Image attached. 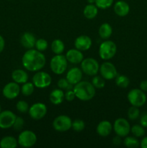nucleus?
I'll list each match as a JSON object with an SVG mask.
<instances>
[{"label":"nucleus","mask_w":147,"mask_h":148,"mask_svg":"<svg viewBox=\"0 0 147 148\" xmlns=\"http://www.w3.org/2000/svg\"><path fill=\"white\" fill-rule=\"evenodd\" d=\"M71 128L73 129L74 131L76 132H82L85 128V123L83 120L76 119L74 121H72Z\"/></svg>","instance_id":"obj_33"},{"label":"nucleus","mask_w":147,"mask_h":148,"mask_svg":"<svg viewBox=\"0 0 147 148\" xmlns=\"http://www.w3.org/2000/svg\"><path fill=\"white\" fill-rule=\"evenodd\" d=\"M0 92H1V90H0Z\"/></svg>","instance_id":"obj_47"},{"label":"nucleus","mask_w":147,"mask_h":148,"mask_svg":"<svg viewBox=\"0 0 147 148\" xmlns=\"http://www.w3.org/2000/svg\"><path fill=\"white\" fill-rule=\"evenodd\" d=\"M83 14L86 19L89 20L94 19L98 14L97 7L95 4H88L84 8Z\"/></svg>","instance_id":"obj_24"},{"label":"nucleus","mask_w":147,"mask_h":148,"mask_svg":"<svg viewBox=\"0 0 147 148\" xmlns=\"http://www.w3.org/2000/svg\"><path fill=\"white\" fill-rule=\"evenodd\" d=\"M115 79V84L117 86L120 87L122 88H128L130 84V79L125 75H117Z\"/></svg>","instance_id":"obj_28"},{"label":"nucleus","mask_w":147,"mask_h":148,"mask_svg":"<svg viewBox=\"0 0 147 148\" xmlns=\"http://www.w3.org/2000/svg\"><path fill=\"white\" fill-rule=\"evenodd\" d=\"M140 124L144 127L147 128V114H144L140 118Z\"/></svg>","instance_id":"obj_40"},{"label":"nucleus","mask_w":147,"mask_h":148,"mask_svg":"<svg viewBox=\"0 0 147 148\" xmlns=\"http://www.w3.org/2000/svg\"><path fill=\"white\" fill-rule=\"evenodd\" d=\"M24 119H23L22 117L20 116H17L16 118L15 121H14V124H13L12 127L15 131H21L22 130L23 127H24Z\"/></svg>","instance_id":"obj_38"},{"label":"nucleus","mask_w":147,"mask_h":148,"mask_svg":"<svg viewBox=\"0 0 147 148\" xmlns=\"http://www.w3.org/2000/svg\"><path fill=\"white\" fill-rule=\"evenodd\" d=\"M81 68L84 73L89 76H95L99 69V65L97 61L93 58H86L81 62Z\"/></svg>","instance_id":"obj_7"},{"label":"nucleus","mask_w":147,"mask_h":148,"mask_svg":"<svg viewBox=\"0 0 147 148\" xmlns=\"http://www.w3.org/2000/svg\"><path fill=\"white\" fill-rule=\"evenodd\" d=\"M17 116L11 111H3L0 112V128L3 130L12 127Z\"/></svg>","instance_id":"obj_13"},{"label":"nucleus","mask_w":147,"mask_h":148,"mask_svg":"<svg viewBox=\"0 0 147 148\" xmlns=\"http://www.w3.org/2000/svg\"><path fill=\"white\" fill-rule=\"evenodd\" d=\"M140 116V110L138 107L132 106L130 107L128 110V118L131 121H135Z\"/></svg>","instance_id":"obj_31"},{"label":"nucleus","mask_w":147,"mask_h":148,"mask_svg":"<svg viewBox=\"0 0 147 148\" xmlns=\"http://www.w3.org/2000/svg\"><path fill=\"white\" fill-rule=\"evenodd\" d=\"M20 93V87L18 83L15 82H10L5 85L3 88L2 94L4 98L9 100H12L17 98Z\"/></svg>","instance_id":"obj_14"},{"label":"nucleus","mask_w":147,"mask_h":148,"mask_svg":"<svg viewBox=\"0 0 147 148\" xmlns=\"http://www.w3.org/2000/svg\"><path fill=\"white\" fill-rule=\"evenodd\" d=\"M17 140L12 136H6L0 140L1 148H15L17 147Z\"/></svg>","instance_id":"obj_23"},{"label":"nucleus","mask_w":147,"mask_h":148,"mask_svg":"<svg viewBox=\"0 0 147 148\" xmlns=\"http://www.w3.org/2000/svg\"><path fill=\"white\" fill-rule=\"evenodd\" d=\"M18 145L22 147H31L37 142V136L30 130H24L20 133L17 138Z\"/></svg>","instance_id":"obj_6"},{"label":"nucleus","mask_w":147,"mask_h":148,"mask_svg":"<svg viewBox=\"0 0 147 148\" xmlns=\"http://www.w3.org/2000/svg\"><path fill=\"white\" fill-rule=\"evenodd\" d=\"M65 93L61 89H55L50 92V96H49V99L51 103L53 105H60L61 103L63 102V100L65 99L64 98Z\"/></svg>","instance_id":"obj_22"},{"label":"nucleus","mask_w":147,"mask_h":148,"mask_svg":"<svg viewBox=\"0 0 147 148\" xmlns=\"http://www.w3.org/2000/svg\"><path fill=\"white\" fill-rule=\"evenodd\" d=\"M9 1H11V0H9Z\"/></svg>","instance_id":"obj_48"},{"label":"nucleus","mask_w":147,"mask_h":148,"mask_svg":"<svg viewBox=\"0 0 147 148\" xmlns=\"http://www.w3.org/2000/svg\"><path fill=\"white\" fill-rule=\"evenodd\" d=\"M96 88L91 82L87 81H80L74 85L73 90L76 98L82 101H88L92 100L96 94Z\"/></svg>","instance_id":"obj_2"},{"label":"nucleus","mask_w":147,"mask_h":148,"mask_svg":"<svg viewBox=\"0 0 147 148\" xmlns=\"http://www.w3.org/2000/svg\"><path fill=\"white\" fill-rule=\"evenodd\" d=\"M113 129V126L112 125L110 121L104 120V121H100L98 124L97 127V132L101 137H108L110 133L112 132V130Z\"/></svg>","instance_id":"obj_19"},{"label":"nucleus","mask_w":147,"mask_h":148,"mask_svg":"<svg viewBox=\"0 0 147 148\" xmlns=\"http://www.w3.org/2000/svg\"><path fill=\"white\" fill-rule=\"evenodd\" d=\"M92 84L93 86L97 89H101L103 88L105 85V79L102 77V76H97V75H95L94 77L92 79Z\"/></svg>","instance_id":"obj_32"},{"label":"nucleus","mask_w":147,"mask_h":148,"mask_svg":"<svg viewBox=\"0 0 147 148\" xmlns=\"http://www.w3.org/2000/svg\"><path fill=\"white\" fill-rule=\"evenodd\" d=\"M28 114L33 119L40 120L47 114V107L43 103H36L30 107Z\"/></svg>","instance_id":"obj_12"},{"label":"nucleus","mask_w":147,"mask_h":148,"mask_svg":"<svg viewBox=\"0 0 147 148\" xmlns=\"http://www.w3.org/2000/svg\"><path fill=\"white\" fill-rule=\"evenodd\" d=\"M66 58L69 62L74 64H81L84 59V55L81 51L76 49H69L66 53Z\"/></svg>","instance_id":"obj_17"},{"label":"nucleus","mask_w":147,"mask_h":148,"mask_svg":"<svg viewBox=\"0 0 147 148\" xmlns=\"http://www.w3.org/2000/svg\"><path fill=\"white\" fill-rule=\"evenodd\" d=\"M92 44V40L90 38L87 36H79L75 39L74 46L76 49L81 51H85L89 50L91 48Z\"/></svg>","instance_id":"obj_15"},{"label":"nucleus","mask_w":147,"mask_h":148,"mask_svg":"<svg viewBox=\"0 0 147 148\" xmlns=\"http://www.w3.org/2000/svg\"><path fill=\"white\" fill-rule=\"evenodd\" d=\"M113 130L116 135L125 137L131 132V125L125 119L118 118L114 122Z\"/></svg>","instance_id":"obj_10"},{"label":"nucleus","mask_w":147,"mask_h":148,"mask_svg":"<svg viewBox=\"0 0 147 148\" xmlns=\"http://www.w3.org/2000/svg\"><path fill=\"white\" fill-rule=\"evenodd\" d=\"M117 52L116 44L112 40H105L99 48V57L103 60H109L115 56Z\"/></svg>","instance_id":"obj_3"},{"label":"nucleus","mask_w":147,"mask_h":148,"mask_svg":"<svg viewBox=\"0 0 147 148\" xmlns=\"http://www.w3.org/2000/svg\"><path fill=\"white\" fill-rule=\"evenodd\" d=\"M35 90V85L33 82H26L25 83L22 84L20 88V92H22L24 96H30L33 93Z\"/></svg>","instance_id":"obj_27"},{"label":"nucleus","mask_w":147,"mask_h":148,"mask_svg":"<svg viewBox=\"0 0 147 148\" xmlns=\"http://www.w3.org/2000/svg\"><path fill=\"white\" fill-rule=\"evenodd\" d=\"M1 111V105H0V112Z\"/></svg>","instance_id":"obj_46"},{"label":"nucleus","mask_w":147,"mask_h":148,"mask_svg":"<svg viewBox=\"0 0 147 148\" xmlns=\"http://www.w3.org/2000/svg\"><path fill=\"white\" fill-rule=\"evenodd\" d=\"M112 33V28L108 23H103L99 28V36L103 40H108L110 38Z\"/></svg>","instance_id":"obj_25"},{"label":"nucleus","mask_w":147,"mask_h":148,"mask_svg":"<svg viewBox=\"0 0 147 148\" xmlns=\"http://www.w3.org/2000/svg\"><path fill=\"white\" fill-rule=\"evenodd\" d=\"M99 71L101 76L107 80H112L118 75V71L115 65L109 62H103L99 66Z\"/></svg>","instance_id":"obj_11"},{"label":"nucleus","mask_w":147,"mask_h":148,"mask_svg":"<svg viewBox=\"0 0 147 148\" xmlns=\"http://www.w3.org/2000/svg\"><path fill=\"white\" fill-rule=\"evenodd\" d=\"M52 79L50 75L46 72L37 71L33 77V83L37 88H46L50 86Z\"/></svg>","instance_id":"obj_9"},{"label":"nucleus","mask_w":147,"mask_h":148,"mask_svg":"<svg viewBox=\"0 0 147 148\" xmlns=\"http://www.w3.org/2000/svg\"><path fill=\"white\" fill-rule=\"evenodd\" d=\"M88 4H95V0H86Z\"/></svg>","instance_id":"obj_45"},{"label":"nucleus","mask_w":147,"mask_h":148,"mask_svg":"<svg viewBox=\"0 0 147 148\" xmlns=\"http://www.w3.org/2000/svg\"><path fill=\"white\" fill-rule=\"evenodd\" d=\"M140 146L142 148H147V137H144L140 143Z\"/></svg>","instance_id":"obj_44"},{"label":"nucleus","mask_w":147,"mask_h":148,"mask_svg":"<svg viewBox=\"0 0 147 148\" xmlns=\"http://www.w3.org/2000/svg\"><path fill=\"white\" fill-rule=\"evenodd\" d=\"M72 121L66 115H60L55 118L53 121V127L59 132H65L71 128Z\"/></svg>","instance_id":"obj_8"},{"label":"nucleus","mask_w":147,"mask_h":148,"mask_svg":"<svg viewBox=\"0 0 147 148\" xmlns=\"http://www.w3.org/2000/svg\"><path fill=\"white\" fill-rule=\"evenodd\" d=\"M65 49V45L60 39H55L51 43V50L55 54H61Z\"/></svg>","instance_id":"obj_26"},{"label":"nucleus","mask_w":147,"mask_h":148,"mask_svg":"<svg viewBox=\"0 0 147 148\" xmlns=\"http://www.w3.org/2000/svg\"><path fill=\"white\" fill-rule=\"evenodd\" d=\"M36 38L34 35L29 32L24 33L20 38V43L22 46L26 49H31L35 45Z\"/></svg>","instance_id":"obj_20"},{"label":"nucleus","mask_w":147,"mask_h":148,"mask_svg":"<svg viewBox=\"0 0 147 148\" xmlns=\"http://www.w3.org/2000/svg\"><path fill=\"white\" fill-rule=\"evenodd\" d=\"M48 43L47 40H45V39L39 38L37 40H36L35 47L39 51H45L48 49Z\"/></svg>","instance_id":"obj_35"},{"label":"nucleus","mask_w":147,"mask_h":148,"mask_svg":"<svg viewBox=\"0 0 147 148\" xmlns=\"http://www.w3.org/2000/svg\"><path fill=\"white\" fill-rule=\"evenodd\" d=\"M127 98L128 102L131 104V106L138 108L143 106L146 103L147 99L145 92L138 88H134L130 90L127 95Z\"/></svg>","instance_id":"obj_5"},{"label":"nucleus","mask_w":147,"mask_h":148,"mask_svg":"<svg viewBox=\"0 0 147 148\" xmlns=\"http://www.w3.org/2000/svg\"><path fill=\"white\" fill-rule=\"evenodd\" d=\"M82 70L78 67H73L68 71L66 79L71 85H76L82 79Z\"/></svg>","instance_id":"obj_16"},{"label":"nucleus","mask_w":147,"mask_h":148,"mask_svg":"<svg viewBox=\"0 0 147 148\" xmlns=\"http://www.w3.org/2000/svg\"><path fill=\"white\" fill-rule=\"evenodd\" d=\"M121 143H122V140H121V137H120V136L116 135L112 139V143L115 145H120Z\"/></svg>","instance_id":"obj_41"},{"label":"nucleus","mask_w":147,"mask_h":148,"mask_svg":"<svg viewBox=\"0 0 147 148\" xmlns=\"http://www.w3.org/2000/svg\"><path fill=\"white\" fill-rule=\"evenodd\" d=\"M140 89L144 92H147V80H143L140 83Z\"/></svg>","instance_id":"obj_42"},{"label":"nucleus","mask_w":147,"mask_h":148,"mask_svg":"<svg viewBox=\"0 0 147 148\" xmlns=\"http://www.w3.org/2000/svg\"><path fill=\"white\" fill-rule=\"evenodd\" d=\"M58 87L61 90H73V85L69 83L68 80L64 78L60 79L58 81Z\"/></svg>","instance_id":"obj_37"},{"label":"nucleus","mask_w":147,"mask_h":148,"mask_svg":"<svg viewBox=\"0 0 147 148\" xmlns=\"http://www.w3.org/2000/svg\"><path fill=\"white\" fill-rule=\"evenodd\" d=\"M50 69L56 75H62L66 72L68 66V61L66 56L62 54H56L50 62Z\"/></svg>","instance_id":"obj_4"},{"label":"nucleus","mask_w":147,"mask_h":148,"mask_svg":"<svg viewBox=\"0 0 147 148\" xmlns=\"http://www.w3.org/2000/svg\"><path fill=\"white\" fill-rule=\"evenodd\" d=\"M114 0H95V5L98 9L106 10L112 5Z\"/></svg>","instance_id":"obj_34"},{"label":"nucleus","mask_w":147,"mask_h":148,"mask_svg":"<svg viewBox=\"0 0 147 148\" xmlns=\"http://www.w3.org/2000/svg\"><path fill=\"white\" fill-rule=\"evenodd\" d=\"M12 79L18 84H24L28 80V75L21 69H15L12 73Z\"/></svg>","instance_id":"obj_21"},{"label":"nucleus","mask_w":147,"mask_h":148,"mask_svg":"<svg viewBox=\"0 0 147 148\" xmlns=\"http://www.w3.org/2000/svg\"><path fill=\"white\" fill-rule=\"evenodd\" d=\"M46 59L45 55L37 49H27L22 57L23 66L30 72H37L45 66Z\"/></svg>","instance_id":"obj_1"},{"label":"nucleus","mask_w":147,"mask_h":148,"mask_svg":"<svg viewBox=\"0 0 147 148\" xmlns=\"http://www.w3.org/2000/svg\"><path fill=\"white\" fill-rule=\"evenodd\" d=\"M131 132L133 135L135 137H142L145 135V129L141 124H135L131 127Z\"/></svg>","instance_id":"obj_30"},{"label":"nucleus","mask_w":147,"mask_h":148,"mask_svg":"<svg viewBox=\"0 0 147 148\" xmlns=\"http://www.w3.org/2000/svg\"><path fill=\"white\" fill-rule=\"evenodd\" d=\"M65 99L66 100L69 102H71L76 98V95H75L74 92L73 90H66V93L64 95Z\"/></svg>","instance_id":"obj_39"},{"label":"nucleus","mask_w":147,"mask_h":148,"mask_svg":"<svg viewBox=\"0 0 147 148\" xmlns=\"http://www.w3.org/2000/svg\"><path fill=\"white\" fill-rule=\"evenodd\" d=\"M114 12L119 17H125L130 12V6L126 1L120 0L114 4Z\"/></svg>","instance_id":"obj_18"},{"label":"nucleus","mask_w":147,"mask_h":148,"mask_svg":"<svg viewBox=\"0 0 147 148\" xmlns=\"http://www.w3.org/2000/svg\"><path fill=\"white\" fill-rule=\"evenodd\" d=\"M16 108L19 112L22 113V114H25V113L28 112L30 107H29L28 103L25 101H19L16 104Z\"/></svg>","instance_id":"obj_36"},{"label":"nucleus","mask_w":147,"mask_h":148,"mask_svg":"<svg viewBox=\"0 0 147 148\" xmlns=\"http://www.w3.org/2000/svg\"><path fill=\"white\" fill-rule=\"evenodd\" d=\"M123 145L128 148H136L140 146V143L135 137H127L123 140Z\"/></svg>","instance_id":"obj_29"},{"label":"nucleus","mask_w":147,"mask_h":148,"mask_svg":"<svg viewBox=\"0 0 147 148\" xmlns=\"http://www.w3.org/2000/svg\"><path fill=\"white\" fill-rule=\"evenodd\" d=\"M4 47H5V40L2 36H0V53L4 51Z\"/></svg>","instance_id":"obj_43"}]
</instances>
